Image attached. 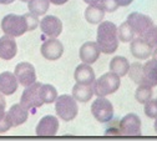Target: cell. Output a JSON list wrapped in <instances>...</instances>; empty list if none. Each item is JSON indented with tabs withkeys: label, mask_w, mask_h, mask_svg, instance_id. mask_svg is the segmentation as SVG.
Returning <instances> with one entry per match:
<instances>
[{
	"label": "cell",
	"mask_w": 157,
	"mask_h": 141,
	"mask_svg": "<svg viewBox=\"0 0 157 141\" xmlns=\"http://www.w3.org/2000/svg\"><path fill=\"white\" fill-rule=\"evenodd\" d=\"M97 45L104 54H113L119 48L117 26L111 22H101L97 28Z\"/></svg>",
	"instance_id": "1"
},
{
	"label": "cell",
	"mask_w": 157,
	"mask_h": 141,
	"mask_svg": "<svg viewBox=\"0 0 157 141\" xmlns=\"http://www.w3.org/2000/svg\"><path fill=\"white\" fill-rule=\"evenodd\" d=\"M121 80L120 76L113 72H106L101 75L94 83V95L96 96H107L116 92L120 89Z\"/></svg>",
	"instance_id": "2"
},
{
	"label": "cell",
	"mask_w": 157,
	"mask_h": 141,
	"mask_svg": "<svg viewBox=\"0 0 157 141\" xmlns=\"http://www.w3.org/2000/svg\"><path fill=\"white\" fill-rule=\"evenodd\" d=\"M2 30L5 35L17 37L21 36L28 31V22L25 14L16 15V14H8L2 20Z\"/></svg>",
	"instance_id": "3"
},
{
	"label": "cell",
	"mask_w": 157,
	"mask_h": 141,
	"mask_svg": "<svg viewBox=\"0 0 157 141\" xmlns=\"http://www.w3.org/2000/svg\"><path fill=\"white\" fill-rule=\"evenodd\" d=\"M55 111L57 116L64 121H71L77 116L78 112L77 101L74 99L72 95H60L55 100Z\"/></svg>",
	"instance_id": "4"
},
{
	"label": "cell",
	"mask_w": 157,
	"mask_h": 141,
	"mask_svg": "<svg viewBox=\"0 0 157 141\" xmlns=\"http://www.w3.org/2000/svg\"><path fill=\"white\" fill-rule=\"evenodd\" d=\"M91 114L99 123H109L113 117V106L105 96H97L91 105Z\"/></svg>",
	"instance_id": "5"
},
{
	"label": "cell",
	"mask_w": 157,
	"mask_h": 141,
	"mask_svg": "<svg viewBox=\"0 0 157 141\" xmlns=\"http://www.w3.org/2000/svg\"><path fill=\"white\" fill-rule=\"evenodd\" d=\"M119 135L141 136V119L136 114H127L119 120Z\"/></svg>",
	"instance_id": "6"
},
{
	"label": "cell",
	"mask_w": 157,
	"mask_h": 141,
	"mask_svg": "<svg viewBox=\"0 0 157 141\" xmlns=\"http://www.w3.org/2000/svg\"><path fill=\"white\" fill-rule=\"evenodd\" d=\"M40 88H41V84L36 81L25 88L20 99V103L26 109H36V108H41L44 105V101L40 95Z\"/></svg>",
	"instance_id": "7"
},
{
	"label": "cell",
	"mask_w": 157,
	"mask_h": 141,
	"mask_svg": "<svg viewBox=\"0 0 157 141\" xmlns=\"http://www.w3.org/2000/svg\"><path fill=\"white\" fill-rule=\"evenodd\" d=\"M126 22L128 23V25L132 28V30L135 31V34H137L139 36H144L146 34V31L153 26V22L152 19L145 14L133 11L127 16Z\"/></svg>",
	"instance_id": "8"
},
{
	"label": "cell",
	"mask_w": 157,
	"mask_h": 141,
	"mask_svg": "<svg viewBox=\"0 0 157 141\" xmlns=\"http://www.w3.org/2000/svg\"><path fill=\"white\" fill-rule=\"evenodd\" d=\"M14 75L17 83L21 86H29L36 81V71L33 64L30 63H20L15 66Z\"/></svg>",
	"instance_id": "9"
},
{
	"label": "cell",
	"mask_w": 157,
	"mask_h": 141,
	"mask_svg": "<svg viewBox=\"0 0 157 141\" xmlns=\"http://www.w3.org/2000/svg\"><path fill=\"white\" fill-rule=\"evenodd\" d=\"M64 54V45L56 37H49V40L44 41L41 45V55L50 61L59 60Z\"/></svg>",
	"instance_id": "10"
},
{
	"label": "cell",
	"mask_w": 157,
	"mask_h": 141,
	"mask_svg": "<svg viewBox=\"0 0 157 141\" xmlns=\"http://www.w3.org/2000/svg\"><path fill=\"white\" fill-rule=\"evenodd\" d=\"M40 29L49 37H57L63 33V22L57 16L46 15L40 20Z\"/></svg>",
	"instance_id": "11"
},
{
	"label": "cell",
	"mask_w": 157,
	"mask_h": 141,
	"mask_svg": "<svg viewBox=\"0 0 157 141\" xmlns=\"http://www.w3.org/2000/svg\"><path fill=\"white\" fill-rule=\"evenodd\" d=\"M59 120L56 116L46 115L44 116L36 126V135L37 136H55L59 130Z\"/></svg>",
	"instance_id": "12"
},
{
	"label": "cell",
	"mask_w": 157,
	"mask_h": 141,
	"mask_svg": "<svg viewBox=\"0 0 157 141\" xmlns=\"http://www.w3.org/2000/svg\"><path fill=\"white\" fill-rule=\"evenodd\" d=\"M130 50L131 54L139 60H146L152 55L153 48L147 43V40H145L144 37L139 36L133 39L131 44H130Z\"/></svg>",
	"instance_id": "13"
},
{
	"label": "cell",
	"mask_w": 157,
	"mask_h": 141,
	"mask_svg": "<svg viewBox=\"0 0 157 141\" xmlns=\"http://www.w3.org/2000/svg\"><path fill=\"white\" fill-rule=\"evenodd\" d=\"M100 48L95 41H87L81 45L80 50H78V56L80 60L85 64H94L97 61V59L100 57Z\"/></svg>",
	"instance_id": "14"
},
{
	"label": "cell",
	"mask_w": 157,
	"mask_h": 141,
	"mask_svg": "<svg viewBox=\"0 0 157 141\" xmlns=\"http://www.w3.org/2000/svg\"><path fill=\"white\" fill-rule=\"evenodd\" d=\"M8 119L11 124V127L20 126L24 123H26V120L29 117V109H26L21 103L20 104H14L9 111H6Z\"/></svg>",
	"instance_id": "15"
},
{
	"label": "cell",
	"mask_w": 157,
	"mask_h": 141,
	"mask_svg": "<svg viewBox=\"0 0 157 141\" xmlns=\"http://www.w3.org/2000/svg\"><path fill=\"white\" fill-rule=\"evenodd\" d=\"M17 53V45L13 36L4 35L0 37V59L11 60Z\"/></svg>",
	"instance_id": "16"
},
{
	"label": "cell",
	"mask_w": 157,
	"mask_h": 141,
	"mask_svg": "<svg viewBox=\"0 0 157 141\" xmlns=\"http://www.w3.org/2000/svg\"><path fill=\"white\" fill-rule=\"evenodd\" d=\"M19 83L15 75L10 71H4L0 74V92L3 95H13L17 90Z\"/></svg>",
	"instance_id": "17"
},
{
	"label": "cell",
	"mask_w": 157,
	"mask_h": 141,
	"mask_svg": "<svg viewBox=\"0 0 157 141\" xmlns=\"http://www.w3.org/2000/svg\"><path fill=\"white\" fill-rule=\"evenodd\" d=\"M74 77L76 80V83L78 84H94L95 83V71L91 68L90 64H81L75 69Z\"/></svg>",
	"instance_id": "18"
},
{
	"label": "cell",
	"mask_w": 157,
	"mask_h": 141,
	"mask_svg": "<svg viewBox=\"0 0 157 141\" xmlns=\"http://www.w3.org/2000/svg\"><path fill=\"white\" fill-rule=\"evenodd\" d=\"M72 96L77 103H87L94 96V84H78L72 88Z\"/></svg>",
	"instance_id": "19"
},
{
	"label": "cell",
	"mask_w": 157,
	"mask_h": 141,
	"mask_svg": "<svg viewBox=\"0 0 157 141\" xmlns=\"http://www.w3.org/2000/svg\"><path fill=\"white\" fill-rule=\"evenodd\" d=\"M144 71V81L145 85H148L151 88L157 86V61L156 60H148V61L142 65Z\"/></svg>",
	"instance_id": "20"
},
{
	"label": "cell",
	"mask_w": 157,
	"mask_h": 141,
	"mask_svg": "<svg viewBox=\"0 0 157 141\" xmlns=\"http://www.w3.org/2000/svg\"><path fill=\"white\" fill-rule=\"evenodd\" d=\"M105 16V10L100 4L89 5L85 10V19L90 24H100Z\"/></svg>",
	"instance_id": "21"
},
{
	"label": "cell",
	"mask_w": 157,
	"mask_h": 141,
	"mask_svg": "<svg viewBox=\"0 0 157 141\" xmlns=\"http://www.w3.org/2000/svg\"><path fill=\"white\" fill-rule=\"evenodd\" d=\"M128 68H130V63L124 56H115L110 61V71L119 75L120 77L127 75Z\"/></svg>",
	"instance_id": "22"
},
{
	"label": "cell",
	"mask_w": 157,
	"mask_h": 141,
	"mask_svg": "<svg viewBox=\"0 0 157 141\" xmlns=\"http://www.w3.org/2000/svg\"><path fill=\"white\" fill-rule=\"evenodd\" d=\"M49 6H50L49 0H29L28 2L29 13H31L36 16L44 15L49 10Z\"/></svg>",
	"instance_id": "23"
},
{
	"label": "cell",
	"mask_w": 157,
	"mask_h": 141,
	"mask_svg": "<svg viewBox=\"0 0 157 141\" xmlns=\"http://www.w3.org/2000/svg\"><path fill=\"white\" fill-rule=\"evenodd\" d=\"M5 108H6L5 97H4V95L2 92H0V134L6 132L11 127V124L9 121V119H8Z\"/></svg>",
	"instance_id": "24"
},
{
	"label": "cell",
	"mask_w": 157,
	"mask_h": 141,
	"mask_svg": "<svg viewBox=\"0 0 157 141\" xmlns=\"http://www.w3.org/2000/svg\"><path fill=\"white\" fill-rule=\"evenodd\" d=\"M128 76L133 83L137 85H145L144 81V71H142V65L140 63H133L128 68Z\"/></svg>",
	"instance_id": "25"
},
{
	"label": "cell",
	"mask_w": 157,
	"mask_h": 141,
	"mask_svg": "<svg viewBox=\"0 0 157 141\" xmlns=\"http://www.w3.org/2000/svg\"><path fill=\"white\" fill-rule=\"evenodd\" d=\"M40 95H41V99H43L44 104H52L57 99V91L50 84H41Z\"/></svg>",
	"instance_id": "26"
},
{
	"label": "cell",
	"mask_w": 157,
	"mask_h": 141,
	"mask_svg": "<svg viewBox=\"0 0 157 141\" xmlns=\"http://www.w3.org/2000/svg\"><path fill=\"white\" fill-rule=\"evenodd\" d=\"M117 36H119V40L122 43H131L135 39V31L128 25V23L125 22L117 28Z\"/></svg>",
	"instance_id": "27"
},
{
	"label": "cell",
	"mask_w": 157,
	"mask_h": 141,
	"mask_svg": "<svg viewBox=\"0 0 157 141\" xmlns=\"http://www.w3.org/2000/svg\"><path fill=\"white\" fill-rule=\"evenodd\" d=\"M152 95H153V90L148 85H139V88H137L135 92V97L137 100V103L140 104H146L148 100L152 99Z\"/></svg>",
	"instance_id": "28"
},
{
	"label": "cell",
	"mask_w": 157,
	"mask_h": 141,
	"mask_svg": "<svg viewBox=\"0 0 157 141\" xmlns=\"http://www.w3.org/2000/svg\"><path fill=\"white\" fill-rule=\"evenodd\" d=\"M142 37L145 40H147V43L152 48H156L157 46V25H153L152 28H150Z\"/></svg>",
	"instance_id": "29"
},
{
	"label": "cell",
	"mask_w": 157,
	"mask_h": 141,
	"mask_svg": "<svg viewBox=\"0 0 157 141\" xmlns=\"http://www.w3.org/2000/svg\"><path fill=\"white\" fill-rule=\"evenodd\" d=\"M145 114L150 119H156L157 117V99L156 100H148L145 104Z\"/></svg>",
	"instance_id": "30"
},
{
	"label": "cell",
	"mask_w": 157,
	"mask_h": 141,
	"mask_svg": "<svg viewBox=\"0 0 157 141\" xmlns=\"http://www.w3.org/2000/svg\"><path fill=\"white\" fill-rule=\"evenodd\" d=\"M25 18H26V22H28V31H33L37 28V25L40 24L39 23V19L36 15L31 14V13H28L25 14Z\"/></svg>",
	"instance_id": "31"
},
{
	"label": "cell",
	"mask_w": 157,
	"mask_h": 141,
	"mask_svg": "<svg viewBox=\"0 0 157 141\" xmlns=\"http://www.w3.org/2000/svg\"><path fill=\"white\" fill-rule=\"evenodd\" d=\"M100 5L104 8L105 11H109V13H113L117 8H119V5H117V3L115 0H101Z\"/></svg>",
	"instance_id": "32"
},
{
	"label": "cell",
	"mask_w": 157,
	"mask_h": 141,
	"mask_svg": "<svg viewBox=\"0 0 157 141\" xmlns=\"http://www.w3.org/2000/svg\"><path fill=\"white\" fill-rule=\"evenodd\" d=\"M115 2L117 3V5L119 6H128L133 0H115Z\"/></svg>",
	"instance_id": "33"
},
{
	"label": "cell",
	"mask_w": 157,
	"mask_h": 141,
	"mask_svg": "<svg viewBox=\"0 0 157 141\" xmlns=\"http://www.w3.org/2000/svg\"><path fill=\"white\" fill-rule=\"evenodd\" d=\"M49 2H50L51 4H54V5H63V4L67 3L69 0H49Z\"/></svg>",
	"instance_id": "34"
},
{
	"label": "cell",
	"mask_w": 157,
	"mask_h": 141,
	"mask_svg": "<svg viewBox=\"0 0 157 141\" xmlns=\"http://www.w3.org/2000/svg\"><path fill=\"white\" fill-rule=\"evenodd\" d=\"M84 2L89 5H95V4H100L101 0H84Z\"/></svg>",
	"instance_id": "35"
},
{
	"label": "cell",
	"mask_w": 157,
	"mask_h": 141,
	"mask_svg": "<svg viewBox=\"0 0 157 141\" xmlns=\"http://www.w3.org/2000/svg\"><path fill=\"white\" fill-rule=\"evenodd\" d=\"M15 0H0V4H3V5H8V4H11L14 3Z\"/></svg>",
	"instance_id": "36"
},
{
	"label": "cell",
	"mask_w": 157,
	"mask_h": 141,
	"mask_svg": "<svg viewBox=\"0 0 157 141\" xmlns=\"http://www.w3.org/2000/svg\"><path fill=\"white\" fill-rule=\"evenodd\" d=\"M152 59L157 61V46H156V48L153 49V51H152Z\"/></svg>",
	"instance_id": "37"
},
{
	"label": "cell",
	"mask_w": 157,
	"mask_h": 141,
	"mask_svg": "<svg viewBox=\"0 0 157 141\" xmlns=\"http://www.w3.org/2000/svg\"><path fill=\"white\" fill-rule=\"evenodd\" d=\"M155 130H156V134H157V117H156V121H155Z\"/></svg>",
	"instance_id": "38"
},
{
	"label": "cell",
	"mask_w": 157,
	"mask_h": 141,
	"mask_svg": "<svg viewBox=\"0 0 157 141\" xmlns=\"http://www.w3.org/2000/svg\"><path fill=\"white\" fill-rule=\"evenodd\" d=\"M20 2H23V3H28L29 0H20Z\"/></svg>",
	"instance_id": "39"
}]
</instances>
